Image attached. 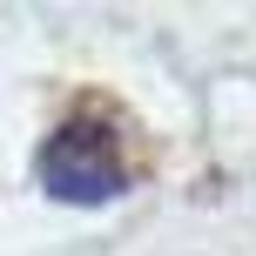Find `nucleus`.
<instances>
[{
	"mask_svg": "<svg viewBox=\"0 0 256 256\" xmlns=\"http://www.w3.org/2000/svg\"><path fill=\"white\" fill-rule=\"evenodd\" d=\"M34 182L68 209H102L128 196V155H122V128L102 115H68L61 128H48L34 155Z\"/></svg>",
	"mask_w": 256,
	"mask_h": 256,
	"instance_id": "nucleus-1",
	"label": "nucleus"
}]
</instances>
